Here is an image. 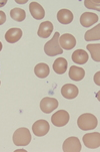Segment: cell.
I'll list each match as a JSON object with an SVG mask.
<instances>
[{
	"label": "cell",
	"instance_id": "cell-1",
	"mask_svg": "<svg viewBox=\"0 0 100 152\" xmlns=\"http://www.w3.org/2000/svg\"><path fill=\"white\" fill-rule=\"evenodd\" d=\"M98 121L94 115L90 113H85V114L80 115V117L77 119V125L81 130H93L97 127Z\"/></svg>",
	"mask_w": 100,
	"mask_h": 152
},
{
	"label": "cell",
	"instance_id": "cell-2",
	"mask_svg": "<svg viewBox=\"0 0 100 152\" xmlns=\"http://www.w3.org/2000/svg\"><path fill=\"white\" fill-rule=\"evenodd\" d=\"M59 32L56 31L53 35L52 39L45 43L44 45V51L47 56H55L56 55H61L63 53V50L59 45Z\"/></svg>",
	"mask_w": 100,
	"mask_h": 152
},
{
	"label": "cell",
	"instance_id": "cell-3",
	"mask_svg": "<svg viewBox=\"0 0 100 152\" xmlns=\"http://www.w3.org/2000/svg\"><path fill=\"white\" fill-rule=\"evenodd\" d=\"M31 141V133L27 128H19L13 134V143L16 146H26Z\"/></svg>",
	"mask_w": 100,
	"mask_h": 152
},
{
	"label": "cell",
	"instance_id": "cell-4",
	"mask_svg": "<svg viewBox=\"0 0 100 152\" xmlns=\"http://www.w3.org/2000/svg\"><path fill=\"white\" fill-rule=\"evenodd\" d=\"M69 119H70V116H69V113L67 111L59 110L52 115L51 122L56 127H63L69 122Z\"/></svg>",
	"mask_w": 100,
	"mask_h": 152
},
{
	"label": "cell",
	"instance_id": "cell-5",
	"mask_svg": "<svg viewBox=\"0 0 100 152\" xmlns=\"http://www.w3.org/2000/svg\"><path fill=\"white\" fill-rule=\"evenodd\" d=\"M83 142L84 145L87 148L96 149L100 146V134L98 132L93 133H87L83 136Z\"/></svg>",
	"mask_w": 100,
	"mask_h": 152
},
{
	"label": "cell",
	"instance_id": "cell-6",
	"mask_svg": "<svg viewBox=\"0 0 100 152\" xmlns=\"http://www.w3.org/2000/svg\"><path fill=\"white\" fill-rule=\"evenodd\" d=\"M81 143L77 137H69L64 141L62 150L64 152H80Z\"/></svg>",
	"mask_w": 100,
	"mask_h": 152
},
{
	"label": "cell",
	"instance_id": "cell-7",
	"mask_svg": "<svg viewBox=\"0 0 100 152\" xmlns=\"http://www.w3.org/2000/svg\"><path fill=\"white\" fill-rule=\"evenodd\" d=\"M49 129H50L49 123L46 120H38L32 126V132L34 133L35 136H38V137L46 135L48 133V131H49Z\"/></svg>",
	"mask_w": 100,
	"mask_h": 152
},
{
	"label": "cell",
	"instance_id": "cell-8",
	"mask_svg": "<svg viewBox=\"0 0 100 152\" xmlns=\"http://www.w3.org/2000/svg\"><path fill=\"white\" fill-rule=\"evenodd\" d=\"M58 107V101L54 98H43L40 102V109L43 113H51L52 111L57 109Z\"/></svg>",
	"mask_w": 100,
	"mask_h": 152
},
{
	"label": "cell",
	"instance_id": "cell-9",
	"mask_svg": "<svg viewBox=\"0 0 100 152\" xmlns=\"http://www.w3.org/2000/svg\"><path fill=\"white\" fill-rule=\"evenodd\" d=\"M59 45L62 50H70L76 45V39L70 33H64L59 37Z\"/></svg>",
	"mask_w": 100,
	"mask_h": 152
},
{
	"label": "cell",
	"instance_id": "cell-10",
	"mask_svg": "<svg viewBox=\"0 0 100 152\" xmlns=\"http://www.w3.org/2000/svg\"><path fill=\"white\" fill-rule=\"evenodd\" d=\"M29 11L34 19L40 20V19L44 18V16H45L44 8H43L38 2L32 1L31 3L29 4Z\"/></svg>",
	"mask_w": 100,
	"mask_h": 152
},
{
	"label": "cell",
	"instance_id": "cell-11",
	"mask_svg": "<svg viewBox=\"0 0 100 152\" xmlns=\"http://www.w3.org/2000/svg\"><path fill=\"white\" fill-rule=\"evenodd\" d=\"M98 16L92 12H84L80 16V23L83 27H90L91 25L98 22Z\"/></svg>",
	"mask_w": 100,
	"mask_h": 152
},
{
	"label": "cell",
	"instance_id": "cell-12",
	"mask_svg": "<svg viewBox=\"0 0 100 152\" xmlns=\"http://www.w3.org/2000/svg\"><path fill=\"white\" fill-rule=\"evenodd\" d=\"M78 88L72 84H66L61 88V94L66 99H74L78 96Z\"/></svg>",
	"mask_w": 100,
	"mask_h": 152
},
{
	"label": "cell",
	"instance_id": "cell-13",
	"mask_svg": "<svg viewBox=\"0 0 100 152\" xmlns=\"http://www.w3.org/2000/svg\"><path fill=\"white\" fill-rule=\"evenodd\" d=\"M22 37V30L20 28L13 27L5 33V40L8 43H15Z\"/></svg>",
	"mask_w": 100,
	"mask_h": 152
},
{
	"label": "cell",
	"instance_id": "cell-14",
	"mask_svg": "<svg viewBox=\"0 0 100 152\" xmlns=\"http://www.w3.org/2000/svg\"><path fill=\"white\" fill-rule=\"evenodd\" d=\"M53 30V24L50 21H44L40 24L39 28H38L37 34L38 37H42V38H46L48 37H50V34L52 33Z\"/></svg>",
	"mask_w": 100,
	"mask_h": 152
},
{
	"label": "cell",
	"instance_id": "cell-15",
	"mask_svg": "<svg viewBox=\"0 0 100 152\" xmlns=\"http://www.w3.org/2000/svg\"><path fill=\"white\" fill-rule=\"evenodd\" d=\"M71 58H72V61L75 64H78V65H84V64L87 63L89 56H88V53H87L85 50H77L72 53V56H71Z\"/></svg>",
	"mask_w": 100,
	"mask_h": 152
},
{
	"label": "cell",
	"instance_id": "cell-16",
	"mask_svg": "<svg viewBox=\"0 0 100 152\" xmlns=\"http://www.w3.org/2000/svg\"><path fill=\"white\" fill-rule=\"evenodd\" d=\"M57 19L62 24H69L73 20V13L68 9H61L57 13Z\"/></svg>",
	"mask_w": 100,
	"mask_h": 152
},
{
	"label": "cell",
	"instance_id": "cell-17",
	"mask_svg": "<svg viewBox=\"0 0 100 152\" xmlns=\"http://www.w3.org/2000/svg\"><path fill=\"white\" fill-rule=\"evenodd\" d=\"M84 77H85V71L82 68L72 66L69 69V78L71 80H73V81L79 82V81H81Z\"/></svg>",
	"mask_w": 100,
	"mask_h": 152
},
{
	"label": "cell",
	"instance_id": "cell-18",
	"mask_svg": "<svg viewBox=\"0 0 100 152\" xmlns=\"http://www.w3.org/2000/svg\"><path fill=\"white\" fill-rule=\"evenodd\" d=\"M34 73L35 75L40 79H44L46 77H48V75L50 73V69H49V66L47 64H44V63H40L38 65L35 66L34 68Z\"/></svg>",
	"mask_w": 100,
	"mask_h": 152
},
{
	"label": "cell",
	"instance_id": "cell-19",
	"mask_svg": "<svg viewBox=\"0 0 100 152\" xmlns=\"http://www.w3.org/2000/svg\"><path fill=\"white\" fill-rule=\"evenodd\" d=\"M53 69L56 74L62 75L66 72L67 69V61L64 58H59L53 63Z\"/></svg>",
	"mask_w": 100,
	"mask_h": 152
},
{
	"label": "cell",
	"instance_id": "cell-20",
	"mask_svg": "<svg viewBox=\"0 0 100 152\" xmlns=\"http://www.w3.org/2000/svg\"><path fill=\"white\" fill-rule=\"evenodd\" d=\"M84 39L86 42H92V40H99L100 39V25L97 24L95 27L89 29L85 32Z\"/></svg>",
	"mask_w": 100,
	"mask_h": 152
},
{
	"label": "cell",
	"instance_id": "cell-21",
	"mask_svg": "<svg viewBox=\"0 0 100 152\" xmlns=\"http://www.w3.org/2000/svg\"><path fill=\"white\" fill-rule=\"evenodd\" d=\"M87 50L89 53H91V56L93 58V61H95L96 63L100 61V45H87Z\"/></svg>",
	"mask_w": 100,
	"mask_h": 152
},
{
	"label": "cell",
	"instance_id": "cell-22",
	"mask_svg": "<svg viewBox=\"0 0 100 152\" xmlns=\"http://www.w3.org/2000/svg\"><path fill=\"white\" fill-rule=\"evenodd\" d=\"M10 16L11 18L15 20V21H23L26 17V13H25V10L21 8H13L10 11Z\"/></svg>",
	"mask_w": 100,
	"mask_h": 152
},
{
	"label": "cell",
	"instance_id": "cell-23",
	"mask_svg": "<svg viewBox=\"0 0 100 152\" xmlns=\"http://www.w3.org/2000/svg\"><path fill=\"white\" fill-rule=\"evenodd\" d=\"M99 4H100L99 0H85V1H84L85 7H87L88 9H95L97 11L100 10Z\"/></svg>",
	"mask_w": 100,
	"mask_h": 152
},
{
	"label": "cell",
	"instance_id": "cell-24",
	"mask_svg": "<svg viewBox=\"0 0 100 152\" xmlns=\"http://www.w3.org/2000/svg\"><path fill=\"white\" fill-rule=\"evenodd\" d=\"M6 21V15H5L4 11H1L0 10V25H2L3 23Z\"/></svg>",
	"mask_w": 100,
	"mask_h": 152
},
{
	"label": "cell",
	"instance_id": "cell-25",
	"mask_svg": "<svg viewBox=\"0 0 100 152\" xmlns=\"http://www.w3.org/2000/svg\"><path fill=\"white\" fill-rule=\"evenodd\" d=\"M99 75H100V73L99 72H97V73L95 74V76H94V82L96 83V85H98L99 86Z\"/></svg>",
	"mask_w": 100,
	"mask_h": 152
},
{
	"label": "cell",
	"instance_id": "cell-26",
	"mask_svg": "<svg viewBox=\"0 0 100 152\" xmlns=\"http://www.w3.org/2000/svg\"><path fill=\"white\" fill-rule=\"evenodd\" d=\"M6 3H7V0H0V7L4 6Z\"/></svg>",
	"mask_w": 100,
	"mask_h": 152
},
{
	"label": "cell",
	"instance_id": "cell-27",
	"mask_svg": "<svg viewBox=\"0 0 100 152\" xmlns=\"http://www.w3.org/2000/svg\"><path fill=\"white\" fill-rule=\"evenodd\" d=\"M17 2V3H21V4H23V3H26V0H24V1H16Z\"/></svg>",
	"mask_w": 100,
	"mask_h": 152
},
{
	"label": "cell",
	"instance_id": "cell-28",
	"mask_svg": "<svg viewBox=\"0 0 100 152\" xmlns=\"http://www.w3.org/2000/svg\"><path fill=\"white\" fill-rule=\"evenodd\" d=\"M1 50H2V42H0V51H1Z\"/></svg>",
	"mask_w": 100,
	"mask_h": 152
}]
</instances>
